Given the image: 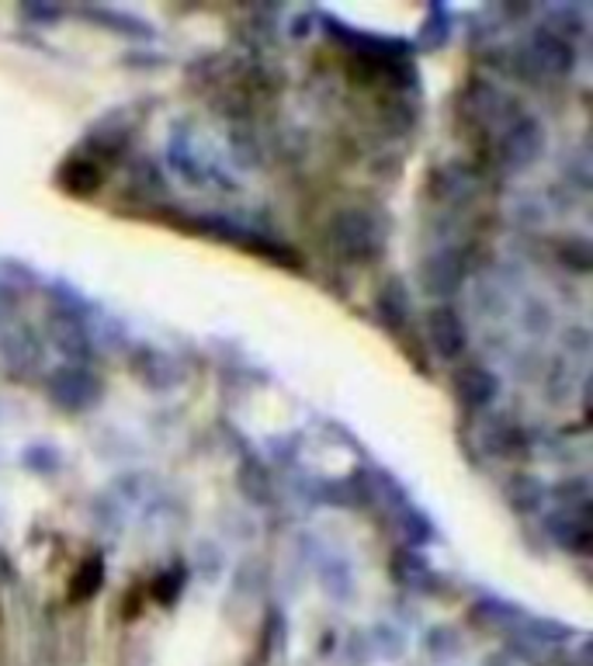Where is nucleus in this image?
Instances as JSON below:
<instances>
[{
    "instance_id": "f257e3e1",
    "label": "nucleus",
    "mask_w": 593,
    "mask_h": 666,
    "mask_svg": "<svg viewBox=\"0 0 593 666\" xmlns=\"http://www.w3.org/2000/svg\"><path fill=\"white\" fill-rule=\"evenodd\" d=\"M330 240H333V250L347 261H368L382 247V233H378V226L368 212L337 216L333 219V229H330Z\"/></svg>"
},
{
    "instance_id": "f03ea898",
    "label": "nucleus",
    "mask_w": 593,
    "mask_h": 666,
    "mask_svg": "<svg viewBox=\"0 0 593 666\" xmlns=\"http://www.w3.org/2000/svg\"><path fill=\"white\" fill-rule=\"evenodd\" d=\"M427 344L437 357H448V362H455L466 351V326H461V316L451 305H434L427 313Z\"/></svg>"
},
{
    "instance_id": "7ed1b4c3",
    "label": "nucleus",
    "mask_w": 593,
    "mask_h": 666,
    "mask_svg": "<svg viewBox=\"0 0 593 666\" xmlns=\"http://www.w3.org/2000/svg\"><path fill=\"white\" fill-rule=\"evenodd\" d=\"M455 396L461 399V406L482 409L489 399L497 396V382H493V375H489L486 368H479V365H461L455 372Z\"/></svg>"
},
{
    "instance_id": "20e7f679",
    "label": "nucleus",
    "mask_w": 593,
    "mask_h": 666,
    "mask_svg": "<svg viewBox=\"0 0 593 666\" xmlns=\"http://www.w3.org/2000/svg\"><path fill=\"white\" fill-rule=\"evenodd\" d=\"M101 174H105L101 160L84 157V153H81V157H73V160L63 164L60 181H63V188H70L73 195H91V191L101 188Z\"/></svg>"
},
{
    "instance_id": "39448f33",
    "label": "nucleus",
    "mask_w": 593,
    "mask_h": 666,
    "mask_svg": "<svg viewBox=\"0 0 593 666\" xmlns=\"http://www.w3.org/2000/svg\"><path fill=\"white\" fill-rule=\"evenodd\" d=\"M531 63L545 73H565L570 70V45L559 35H538L531 42Z\"/></svg>"
}]
</instances>
